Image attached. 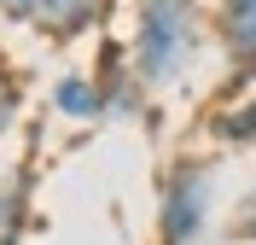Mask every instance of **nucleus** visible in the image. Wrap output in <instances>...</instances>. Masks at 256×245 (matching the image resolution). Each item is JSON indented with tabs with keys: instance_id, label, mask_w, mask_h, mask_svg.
Returning a JSON list of instances; mask_svg holds the SVG:
<instances>
[{
	"instance_id": "nucleus-3",
	"label": "nucleus",
	"mask_w": 256,
	"mask_h": 245,
	"mask_svg": "<svg viewBox=\"0 0 256 245\" xmlns=\"http://www.w3.org/2000/svg\"><path fill=\"white\" fill-rule=\"evenodd\" d=\"M111 0H0V18H12V24H30V30L52 35V41H70V35L94 30L99 18H105Z\"/></svg>"
},
{
	"instance_id": "nucleus-8",
	"label": "nucleus",
	"mask_w": 256,
	"mask_h": 245,
	"mask_svg": "<svg viewBox=\"0 0 256 245\" xmlns=\"http://www.w3.org/2000/svg\"><path fill=\"white\" fill-rule=\"evenodd\" d=\"M227 239H244V245L256 239V187L239 198V210H233V222H227Z\"/></svg>"
},
{
	"instance_id": "nucleus-4",
	"label": "nucleus",
	"mask_w": 256,
	"mask_h": 245,
	"mask_svg": "<svg viewBox=\"0 0 256 245\" xmlns=\"http://www.w3.org/2000/svg\"><path fill=\"white\" fill-rule=\"evenodd\" d=\"M216 35H222L233 82L256 76V0H222L216 6Z\"/></svg>"
},
{
	"instance_id": "nucleus-2",
	"label": "nucleus",
	"mask_w": 256,
	"mask_h": 245,
	"mask_svg": "<svg viewBox=\"0 0 256 245\" xmlns=\"http://www.w3.org/2000/svg\"><path fill=\"white\" fill-rule=\"evenodd\" d=\"M216 210V163L175 158L158 187V245H198Z\"/></svg>"
},
{
	"instance_id": "nucleus-6",
	"label": "nucleus",
	"mask_w": 256,
	"mask_h": 245,
	"mask_svg": "<svg viewBox=\"0 0 256 245\" xmlns=\"http://www.w3.org/2000/svg\"><path fill=\"white\" fill-rule=\"evenodd\" d=\"M30 198H35V169L18 163L6 187H0V245H18L24 228H30Z\"/></svg>"
},
{
	"instance_id": "nucleus-1",
	"label": "nucleus",
	"mask_w": 256,
	"mask_h": 245,
	"mask_svg": "<svg viewBox=\"0 0 256 245\" xmlns=\"http://www.w3.org/2000/svg\"><path fill=\"white\" fill-rule=\"evenodd\" d=\"M204 47V6L198 0H134V35H128V59L146 94L175 88L192 70Z\"/></svg>"
},
{
	"instance_id": "nucleus-7",
	"label": "nucleus",
	"mask_w": 256,
	"mask_h": 245,
	"mask_svg": "<svg viewBox=\"0 0 256 245\" xmlns=\"http://www.w3.org/2000/svg\"><path fill=\"white\" fill-rule=\"evenodd\" d=\"M210 134L233 152H250L256 146V99H239V105H227V111L210 117Z\"/></svg>"
},
{
	"instance_id": "nucleus-5",
	"label": "nucleus",
	"mask_w": 256,
	"mask_h": 245,
	"mask_svg": "<svg viewBox=\"0 0 256 245\" xmlns=\"http://www.w3.org/2000/svg\"><path fill=\"white\" fill-rule=\"evenodd\" d=\"M52 111L70 117V123H99L105 117V88H99L94 70H64L52 82Z\"/></svg>"
},
{
	"instance_id": "nucleus-9",
	"label": "nucleus",
	"mask_w": 256,
	"mask_h": 245,
	"mask_svg": "<svg viewBox=\"0 0 256 245\" xmlns=\"http://www.w3.org/2000/svg\"><path fill=\"white\" fill-rule=\"evenodd\" d=\"M12 123H18V88H12V82H0V134L12 129Z\"/></svg>"
}]
</instances>
